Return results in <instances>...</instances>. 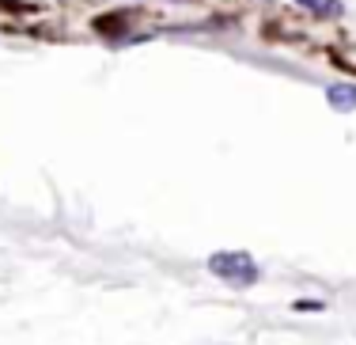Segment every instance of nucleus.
<instances>
[{"label":"nucleus","instance_id":"f257e3e1","mask_svg":"<svg viewBox=\"0 0 356 345\" xmlns=\"http://www.w3.org/2000/svg\"><path fill=\"white\" fill-rule=\"evenodd\" d=\"M209 273L220 277V281H227V284L250 289V284H258L261 269L247 250H216V255H209Z\"/></svg>","mask_w":356,"mask_h":345},{"label":"nucleus","instance_id":"f03ea898","mask_svg":"<svg viewBox=\"0 0 356 345\" xmlns=\"http://www.w3.org/2000/svg\"><path fill=\"white\" fill-rule=\"evenodd\" d=\"M326 103L334 111H356V83H330L326 88Z\"/></svg>","mask_w":356,"mask_h":345},{"label":"nucleus","instance_id":"7ed1b4c3","mask_svg":"<svg viewBox=\"0 0 356 345\" xmlns=\"http://www.w3.org/2000/svg\"><path fill=\"white\" fill-rule=\"evenodd\" d=\"M322 300H296V311H322Z\"/></svg>","mask_w":356,"mask_h":345},{"label":"nucleus","instance_id":"20e7f679","mask_svg":"<svg viewBox=\"0 0 356 345\" xmlns=\"http://www.w3.org/2000/svg\"><path fill=\"white\" fill-rule=\"evenodd\" d=\"M296 4H303V8H311V12H318V8H322V0H296Z\"/></svg>","mask_w":356,"mask_h":345}]
</instances>
